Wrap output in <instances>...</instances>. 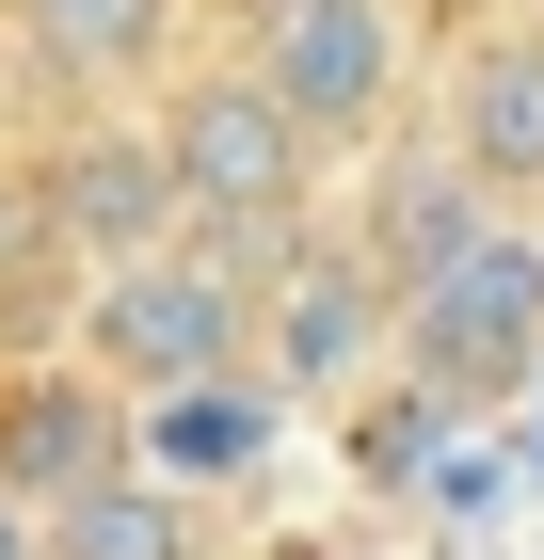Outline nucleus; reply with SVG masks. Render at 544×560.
Returning <instances> with one entry per match:
<instances>
[{"mask_svg": "<svg viewBox=\"0 0 544 560\" xmlns=\"http://www.w3.org/2000/svg\"><path fill=\"white\" fill-rule=\"evenodd\" d=\"M48 560H209V513L128 465V480H81V497L48 513Z\"/></svg>", "mask_w": 544, "mask_h": 560, "instance_id": "obj_11", "label": "nucleus"}, {"mask_svg": "<svg viewBox=\"0 0 544 560\" xmlns=\"http://www.w3.org/2000/svg\"><path fill=\"white\" fill-rule=\"evenodd\" d=\"M417 497H432V513H497V497H512V432H497V448H481V432H449Z\"/></svg>", "mask_w": 544, "mask_h": 560, "instance_id": "obj_12", "label": "nucleus"}, {"mask_svg": "<svg viewBox=\"0 0 544 560\" xmlns=\"http://www.w3.org/2000/svg\"><path fill=\"white\" fill-rule=\"evenodd\" d=\"M432 144H449L497 209L544 192V33H481V48H464V65H449V129H432Z\"/></svg>", "mask_w": 544, "mask_h": 560, "instance_id": "obj_8", "label": "nucleus"}, {"mask_svg": "<svg viewBox=\"0 0 544 560\" xmlns=\"http://www.w3.org/2000/svg\"><path fill=\"white\" fill-rule=\"evenodd\" d=\"M0 560H48V513L16 497V480H0Z\"/></svg>", "mask_w": 544, "mask_h": 560, "instance_id": "obj_13", "label": "nucleus"}, {"mask_svg": "<svg viewBox=\"0 0 544 560\" xmlns=\"http://www.w3.org/2000/svg\"><path fill=\"white\" fill-rule=\"evenodd\" d=\"M401 385H432L449 417L544 385V241L529 224H481L464 257H432L401 289Z\"/></svg>", "mask_w": 544, "mask_h": 560, "instance_id": "obj_2", "label": "nucleus"}, {"mask_svg": "<svg viewBox=\"0 0 544 560\" xmlns=\"http://www.w3.org/2000/svg\"><path fill=\"white\" fill-rule=\"evenodd\" d=\"M256 81L289 113L321 161H369L401 129V96H417V33H401V0H256Z\"/></svg>", "mask_w": 544, "mask_h": 560, "instance_id": "obj_3", "label": "nucleus"}, {"mask_svg": "<svg viewBox=\"0 0 544 560\" xmlns=\"http://www.w3.org/2000/svg\"><path fill=\"white\" fill-rule=\"evenodd\" d=\"M16 33H33L48 81L113 96V81H144V65L176 48V0H16Z\"/></svg>", "mask_w": 544, "mask_h": 560, "instance_id": "obj_10", "label": "nucleus"}, {"mask_svg": "<svg viewBox=\"0 0 544 560\" xmlns=\"http://www.w3.org/2000/svg\"><path fill=\"white\" fill-rule=\"evenodd\" d=\"M161 161H176V209H193V224H241V241L304 224V192H321V144L273 113L256 65H209L193 96H161Z\"/></svg>", "mask_w": 544, "mask_h": 560, "instance_id": "obj_4", "label": "nucleus"}, {"mask_svg": "<svg viewBox=\"0 0 544 560\" xmlns=\"http://www.w3.org/2000/svg\"><path fill=\"white\" fill-rule=\"evenodd\" d=\"M33 209H48V241H65L81 272H128V257H161V241H193L161 129H65L33 161Z\"/></svg>", "mask_w": 544, "mask_h": 560, "instance_id": "obj_6", "label": "nucleus"}, {"mask_svg": "<svg viewBox=\"0 0 544 560\" xmlns=\"http://www.w3.org/2000/svg\"><path fill=\"white\" fill-rule=\"evenodd\" d=\"M65 352H81L96 385L144 417V400L224 385V369L256 352V289L209 257V241H161V257H128V272H81V304H65Z\"/></svg>", "mask_w": 544, "mask_h": 560, "instance_id": "obj_1", "label": "nucleus"}, {"mask_svg": "<svg viewBox=\"0 0 544 560\" xmlns=\"http://www.w3.org/2000/svg\"><path fill=\"white\" fill-rule=\"evenodd\" d=\"M0 480H16L33 513H65L81 480H128V400L96 385L81 352H48V369L0 385Z\"/></svg>", "mask_w": 544, "mask_h": 560, "instance_id": "obj_7", "label": "nucleus"}, {"mask_svg": "<svg viewBox=\"0 0 544 560\" xmlns=\"http://www.w3.org/2000/svg\"><path fill=\"white\" fill-rule=\"evenodd\" d=\"M256 385L273 400H369L401 385V289L369 257H289L256 289Z\"/></svg>", "mask_w": 544, "mask_h": 560, "instance_id": "obj_5", "label": "nucleus"}, {"mask_svg": "<svg viewBox=\"0 0 544 560\" xmlns=\"http://www.w3.org/2000/svg\"><path fill=\"white\" fill-rule=\"evenodd\" d=\"M273 432H289V400L256 385V369H224V385L144 400V417H128V465L176 480V497H209V480H256V465H273Z\"/></svg>", "mask_w": 544, "mask_h": 560, "instance_id": "obj_9", "label": "nucleus"}]
</instances>
